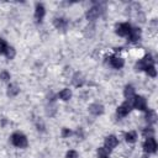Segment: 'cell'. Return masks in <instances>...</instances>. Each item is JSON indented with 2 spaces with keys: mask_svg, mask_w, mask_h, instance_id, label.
Here are the masks:
<instances>
[{
  "mask_svg": "<svg viewBox=\"0 0 158 158\" xmlns=\"http://www.w3.org/2000/svg\"><path fill=\"white\" fill-rule=\"evenodd\" d=\"M11 143L15 146V147H19V148H25L27 147V138L23 133L21 132H15L12 133L11 136Z\"/></svg>",
  "mask_w": 158,
  "mask_h": 158,
  "instance_id": "cell-1",
  "label": "cell"
},
{
  "mask_svg": "<svg viewBox=\"0 0 158 158\" xmlns=\"http://www.w3.org/2000/svg\"><path fill=\"white\" fill-rule=\"evenodd\" d=\"M143 149L146 153H156L157 151V142L154 139V137H149L144 141L143 143Z\"/></svg>",
  "mask_w": 158,
  "mask_h": 158,
  "instance_id": "cell-2",
  "label": "cell"
},
{
  "mask_svg": "<svg viewBox=\"0 0 158 158\" xmlns=\"http://www.w3.org/2000/svg\"><path fill=\"white\" fill-rule=\"evenodd\" d=\"M152 64H153V58H152L151 54H147L143 59H141L136 63V69L137 70H144L147 67H149Z\"/></svg>",
  "mask_w": 158,
  "mask_h": 158,
  "instance_id": "cell-3",
  "label": "cell"
},
{
  "mask_svg": "<svg viewBox=\"0 0 158 158\" xmlns=\"http://www.w3.org/2000/svg\"><path fill=\"white\" fill-rule=\"evenodd\" d=\"M132 106L137 110L146 111L147 110V101L143 96H135L133 100H132Z\"/></svg>",
  "mask_w": 158,
  "mask_h": 158,
  "instance_id": "cell-4",
  "label": "cell"
},
{
  "mask_svg": "<svg viewBox=\"0 0 158 158\" xmlns=\"http://www.w3.org/2000/svg\"><path fill=\"white\" fill-rule=\"evenodd\" d=\"M131 25L128 22H123V23H118L116 26V33L121 37H125V36H128L130 31H131Z\"/></svg>",
  "mask_w": 158,
  "mask_h": 158,
  "instance_id": "cell-5",
  "label": "cell"
},
{
  "mask_svg": "<svg viewBox=\"0 0 158 158\" xmlns=\"http://www.w3.org/2000/svg\"><path fill=\"white\" fill-rule=\"evenodd\" d=\"M44 14H46L44 6L42 4H40V2H37L36 4V9H35V19H36V21L41 22L43 20V17H44Z\"/></svg>",
  "mask_w": 158,
  "mask_h": 158,
  "instance_id": "cell-6",
  "label": "cell"
},
{
  "mask_svg": "<svg viewBox=\"0 0 158 158\" xmlns=\"http://www.w3.org/2000/svg\"><path fill=\"white\" fill-rule=\"evenodd\" d=\"M131 102L130 101H126V102H123L122 105H120L118 107H117V116L118 117H125L128 112H130V110H131Z\"/></svg>",
  "mask_w": 158,
  "mask_h": 158,
  "instance_id": "cell-7",
  "label": "cell"
},
{
  "mask_svg": "<svg viewBox=\"0 0 158 158\" xmlns=\"http://www.w3.org/2000/svg\"><path fill=\"white\" fill-rule=\"evenodd\" d=\"M117 144H118V141H117V138H116L115 136L110 135V136H107V137L105 138V148H106L107 151L114 149Z\"/></svg>",
  "mask_w": 158,
  "mask_h": 158,
  "instance_id": "cell-8",
  "label": "cell"
},
{
  "mask_svg": "<svg viewBox=\"0 0 158 158\" xmlns=\"http://www.w3.org/2000/svg\"><path fill=\"white\" fill-rule=\"evenodd\" d=\"M99 16H100V7L99 6H93L86 11V19L90 21L96 20Z\"/></svg>",
  "mask_w": 158,
  "mask_h": 158,
  "instance_id": "cell-9",
  "label": "cell"
},
{
  "mask_svg": "<svg viewBox=\"0 0 158 158\" xmlns=\"http://www.w3.org/2000/svg\"><path fill=\"white\" fill-rule=\"evenodd\" d=\"M89 111H90V114H93L95 116H99V115H101L104 112V106L101 104H99V102H95V104H91L89 106Z\"/></svg>",
  "mask_w": 158,
  "mask_h": 158,
  "instance_id": "cell-10",
  "label": "cell"
},
{
  "mask_svg": "<svg viewBox=\"0 0 158 158\" xmlns=\"http://www.w3.org/2000/svg\"><path fill=\"white\" fill-rule=\"evenodd\" d=\"M128 40L131 42H137L139 38H141V30L138 27H135V28H131L130 33H128Z\"/></svg>",
  "mask_w": 158,
  "mask_h": 158,
  "instance_id": "cell-11",
  "label": "cell"
},
{
  "mask_svg": "<svg viewBox=\"0 0 158 158\" xmlns=\"http://www.w3.org/2000/svg\"><path fill=\"white\" fill-rule=\"evenodd\" d=\"M72 83H73L74 86L79 88V86H81V85L85 83V79H84L83 74L78 72V73H75V74L73 75V78H72Z\"/></svg>",
  "mask_w": 158,
  "mask_h": 158,
  "instance_id": "cell-12",
  "label": "cell"
},
{
  "mask_svg": "<svg viewBox=\"0 0 158 158\" xmlns=\"http://www.w3.org/2000/svg\"><path fill=\"white\" fill-rule=\"evenodd\" d=\"M54 26L58 28V30H62V31H64L65 28H67V26H68V21L65 20V19H63V17H57V19H54Z\"/></svg>",
  "mask_w": 158,
  "mask_h": 158,
  "instance_id": "cell-13",
  "label": "cell"
},
{
  "mask_svg": "<svg viewBox=\"0 0 158 158\" xmlns=\"http://www.w3.org/2000/svg\"><path fill=\"white\" fill-rule=\"evenodd\" d=\"M110 64L115 69H121L123 67V64H125V60L122 58H120V57H112V58H110Z\"/></svg>",
  "mask_w": 158,
  "mask_h": 158,
  "instance_id": "cell-14",
  "label": "cell"
},
{
  "mask_svg": "<svg viewBox=\"0 0 158 158\" xmlns=\"http://www.w3.org/2000/svg\"><path fill=\"white\" fill-rule=\"evenodd\" d=\"M19 93H20V88L17 86V84H10V85L7 86V95H9L10 98L16 96Z\"/></svg>",
  "mask_w": 158,
  "mask_h": 158,
  "instance_id": "cell-15",
  "label": "cell"
},
{
  "mask_svg": "<svg viewBox=\"0 0 158 158\" xmlns=\"http://www.w3.org/2000/svg\"><path fill=\"white\" fill-rule=\"evenodd\" d=\"M146 121H147L148 123H151V125L156 123V121H157V114H156V111L148 110V111L146 112Z\"/></svg>",
  "mask_w": 158,
  "mask_h": 158,
  "instance_id": "cell-16",
  "label": "cell"
},
{
  "mask_svg": "<svg viewBox=\"0 0 158 158\" xmlns=\"http://www.w3.org/2000/svg\"><path fill=\"white\" fill-rule=\"evenodd\" d=\"M123 95H125V98H126L127 100L133 99V98L136 96V95H135V88H133L132 85H126L125 91H123Z\"/></svg>",
  "mask_w": 158,
  "mask_h": 158,
  "instance_id": "cell-17",
  "label": "cell"
},
{
  "mask_svg": "<svg viewBox=\"0 0 158 158\" xmlns=\"http://www.w3.org/2000/svg\"><path fill=\"white\" fill-rule=\"evenodd\" d=\"M58 96L62 99V100H64V101H67V100H69L70 98H72V90L70 89H63L59 94H58Z\"/></svg>",
  "mask_w": 158,
  "mask_h": 158,
  "instance_id": "cell-18",
  "label": "cell"
},
{
  "mask_svg": "<svg viewBox=\"0 0 158 158\" xmlns=\"http://www.w3.org/2000/svg\"><path fill=\"white\" fill-rule=\"evenodd\" d=\"M136 138H137V133H136L135 131L127 132V133L125 135V139H126V142H128V143H133V142H136Z\"/></svg>",
  "mask_w": 158,
  "mask_h": 158,
  "instance_id": "cell-19",
  "label": "cell"
},
{
  "mask_svg": "<svg viewBox=\"0 0 158 158\" xmlns=\"http://www.w3.org/2000/svg\"><path fill=\"white\" fill-rule=\"evenodd\" d=\"M5 56H6V58H7V59H14V58H15V56H16L15 48H14V47H10V46H9V48H7L6 53H5Z\"/></svg>",
  "mask_w": 158,
  "mask_h": 158,
  "instance_id": "cell-20",
  "label": "cell"
},
{
  "mask_svg": "<svg viewBox=\"0 0 158 158\" xmlns=\"http://www.w3.org/2000/svg\"><path fill=\"white\" fill-rule=\"evenodd\" d=\"M146 73L149 75V77H152V78H154L156 75H157V70H156V68H154V65L152 64V65H149V67H147L146 69Z\"/></svg>",
  "mask_w": 158,
  "mask_h": 158,
  "instance_id": "cell-21",
  "label": "cell"
},
{
  "mask_svg": "<svg viewBox=\"0 0 158 158\" xmlns=\"http://www.w3.org/2000/svg\"><path fill=\"white\" fill-rule=\"evenodd\" d=\"M7 48H9V46H7L6 41L0 38V54H5L6 51H7Z\"/></svg>",
  "mask_w": 158,
  "mask_h": 158,
  "instance_id": "cell-22",
  "label": "cell"
},
{
  "mask_svg": "<svg viewBox=\"0 0 158 158\" xmlns=\"http://www.w3.org/2000/svg\"><path fill=\"white\" fill-rule=\"evenodd\" d=\"M98 156H99V158H109V152L106 148H99Z\"/></svg>",
  "mask_w": 158,
  "mask_h": 158,
  "instance_id": "cell-23",
  "label": "cell"
},
{
  "mask_svg": "<svg viewBox=\"0 0 158 158\" xmlns=\"http://www.w3.org/2000/svg\"><path fill=\"white\" fill-rule=\"evenodd\" d=\"M10 78H11V75H10V73H9V72L2 70V72L0 73V79H1L2 81H9V80H10Z\"/></svg>",
  "mask_w": 158,
  "mask_h": 158,
  "instance_id": "cell-24",
  "label": "cell"
},
{
  "mask_svg": "<svg viewBox=\"0 0 158 158\" xmlns=\"http://www.w3.org/2000/svg\"><path fill=\"white\" fill-rule=\"evenodd\" d=\"M153 135H154V130L153 128H146L144 131H143V136L146 137V138H149V137H153Z\"/></svg>",
  "mask_w": 158,
  "mask_h": 158,
  "instance_id": "cell-25",
  "label": "cell"
},
{
  "mask_svg": "<svg viewBox=\"0 0 158 158\" xmlns=\"http://www.w3.org/2000/svg\"><path fill=\"white\" fill-rule=\"evenodd\" d=\"M65 157L67 158H78V152L74 151V149H70V151L67 152V156Z\"/></svg>",
  "mask_w": 158,
  "mask_h": 158,
  "instance_id": "cell-26",
  "label": "cell"
},
{
  "mask_svg": "<svg viewBox=\"0 0 158 158\" xmlns=\"http://www.w3.org/2000/svg\"><path fill=\"white\" fill-rule=\"evenodd\" d=\"M70 135H72V131H70L69 128H63V130H62V137L65 138V137H69Z\"/></svg>",
  "mask_w": 158,
  "mask_h": 158,
  "instance_id": "cell-27",
  "label": "cell"
},
{
  "mask_svg": "<svg viewBox=\"0 0 158 158\" xmlns=\"http://www.w3.org/2000/svg\"><path fill=\"white\" fill-rule=\"evenodd\" d=\"M142 158H147V157H142Z\"/></svg>",
  "mask_w": 158,
  "mask_h": 158,
  "instance_id": "cell-28",
  "label": "cell"
}]
</instances>
